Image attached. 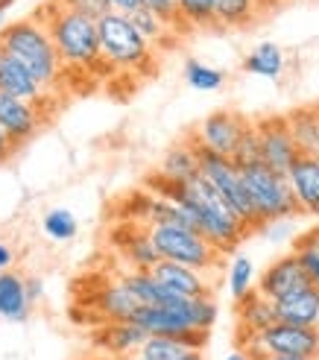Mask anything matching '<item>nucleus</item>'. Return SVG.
Listing matches in <instances>:
<instances>
[{
	"label": "nucleus",
	"mask_w": 319,
	"mask_h": 360,
	"mask_svg": "<svg viewBox=\"0 0 319 360\" xmlns=\"http://www.w3.org/2000/svg\"><path fill=\"white\" fill-rule=\"evenodd\" d=\"M147 191H152L155 196H164V200L185 202L197 214L200 235L214 246L220 255H235L237 243H243L252 235V231L246 229V223L228 208V202L211 188V182L202 173L190 176L188 182H170L162 173H155L147 179Z\"/></svg>",
	"instance_id": "1"
},
{
	"label": "nucleus",
	"mask_w": 319,
	"mask_h": 360,
	"mask_svg": "<svg viewBox=\"0 0 319 360\" xmlns=\"http://www.w3.org/2000/svg\"><path fill=\"white\" fill-rule=\"evenodd\" d=\"M47 24L50 39L56 44L62 65L65 68H77V70H94L103 65V53H100V32L97 21L85 18L74 9L62 6L59 0H50L47 6L35 12Z\"/></svg>",
	"instance_id": "2"
},
{
	"label": "nucleus",
	"mask_w": 319,
	"mask_h": 360,
	"mask_svg": "<svg viewBox=\"0 0 319 360\" xmlns=\"http://www.w3.org/2000/svg\"><path fill=\"white\" fill-rule=\"evenodd\" d=\"M0 47L21 62L47 91L62 79V70H65L62 56L50 39L47 24L35 12L24 18V21L6 24L4 32H0Z\"/></svg>",
	"instance_id": "3"
},
{
	"label": "nucleus",
	"mask_w": 319,
	"mask_h": 360,
	"mask_svg": "<svg viewBox=\"0 0 319 360\" xmlns=\"http://www.w3.org/2000/svg\"><path fill=\"white\" fill-rule=\"evenodd\" d=\"M240 170H243V185H246V193H249V200H252V208H255V217H258L261 229L267 223L302 217L287 176L270 170L263 161L261 165L240 167Z\"/></svg>",
	"instance_id": "4"
},
{
	"label": "nucleus",
	"mask_w": 319,
	"mask_h": 360,
	"mask_svg": "<svg viewBox=\"0 0 319 360\" xmlns=\"http://www.w3.org/2000/svg\"><path fill=\"white\" fill-rule=\"evenodd\" d=\"M103 65L115 70H144L152 59V44L135 30L129 15L112 12L97 21Z\"/></svg>",
	"instance_id": "5"
},
{
	"label": "nucleus",
	"mask_w": 319,
	"mask_h": 360,
	"mask_svg": "<svg viewBox=\"0 0 319 360\" xmlns=\"http://www.w3.org/2000/svg\"><path fill=\"white\" fill-rule=\"evenodd\" d=\"M150 238L158 249V255H162V261L185 264V266L202 269V273H211V276L217 273L220 261L226 258L200 235V231L185 229V226L155 223V226H150Z\"/></svg>",
	"instance_id": "6"
},
{
	"label": "nucleus",
	"mask_w": 319,
	"mask_h": 360,
	"mask_svg": "<svg viewBox=\"0 0 319 360\" xmlns=\"http://www.w3.org/2000/svg\"><path fill=\"white\" fill-rule=\"evenodd\" d=\"M200 150V173L211 182V188H214L223 200L228 202V208H232L237 217L246 223V229L252 231H261V223L255 217V208H252V200L249 193H246V185H243V170L235 165V158L228 155H220V153H211V150Z\"/></svg>",
	"instance_id": "7"
},
{
	"label": "nucleus",
	"mask_w": 319,
	"mask_h": 360,
	"mask_svg": "<svg viewBox=\"0 0 319 360\" xmlns=\"http://www.w3.org/2000/svg\"><path fill=\"white\" fill-rule=\"evenodd\" d=\"M237 346L252 352L258 360L263 357H308L319 360V328L290 326V322H275L267 331L240 337Z\"/></svg>",
	"instance_id": "8"
},
{
	"label": "nucleus",
	"mask_w": 319,
	"mask_h": 360,
	"mask_svg": "<svg viewBox=\"0 0 319 360\" xmlns=\"http://www.w3.org/2000/svg\"><path fill=\"white\" fill-rule=\"evenodd\" d=\"M249 123L252 120L243 117L240 112L220 109V112H211L208 117H202L200 126L188 138L202 150H211V153H220V155L232 158L240 138H243V132L249 129Z\"/></svg>",
	"instance_id": "9"
},
{
	"label": "nucleus",
	"mask_w": 319,
	"mask_h": 360,
	"mask_svg": "<svg viewBox=\"0 0 319 360\" xmlns=\"http://www.w3.org/2000/svg\"><path fill=\"white\" fill-rule=\"evenodd\" d=\"M258 135H261V161L267 165L270 170L287 176L290 167L296 165V158L302 155L296 147V141L290 135V126H287V115H267V117H258Z\"/></svg>",
	"instance_id": "10"
},
{
	"label": "nucleus",
	"mask_w": 319,
	"mask_h": 360,
	"mask_svg": "<svg viewBox=\"0 0 319 360\" xmlns=\"http://www.w3.org/2000/svg\"><path fill=\"white\" fill-rule=\"evenodd\" d=\"M313 284L305 273V266L302 261H299L296 252H287V255H281L275 258L267 269L261 273L258 278V293L261 296H267L270 302H278V299H285L296 290H302V287Z\"/></svg>",
	"instance_id": "11"
},
{
	"label": "nucleus",
	"mask_w": 319,
	"mask_h": 360,
	"mask_svg": "<svg viewBox=\"0 0 319 360\" xmlns=\"http://www.w3.org/2000/svg\"><path fill=\"white\" fill-rule=\"evenodd\" d=\"M150 273L158 284L167 287V290L173 296H179V299L214 296V278H211V273H202V269L173 264V261H158Z\"/></svg>",
	"instance_id": "12"
},
{
	"label": "nucleus",
	"mask_w": 319,
	"mask_h": 360,
	"mask_svg": "<svg viewBox=\"0 0 319 360\" xmlns=\"http://www.w3.org/2000/svg\"><path fill=\"white\" fill-rule=\"evenodd\" d=\"M41 120L44 117L39 112V105L24 103V100L0 91V126H4V132L9 135V141L15 147H24L27 141H32L35 132L41 129Z\"/></svg>",
	"instance_id": "13"
},
{
	"label": "nucleus",
	"mask_w": 319,
	"mask_h": 360,
	"mask_svg": "<svg viewBox=\"0 0 319 360\" xmlns=\"http://www.w3.org/2000/svg\"><path fill=\"white\" fill-rule=\"evenodd\" d=\"M302 217H319V155H299L287 173Z\"/></svg>",
	"instance_id": "14"
},
{
	"label": "nucleus",
	"mask_w": 319,
	"mask_h": 360,
	"mask_svg": "<svg viewBox=\"0 0 319 360\" xmlns=\"http://www.w3.org/2000/svg\"><path fill=\"white\" fill-rule=\"evenodd\" d=\"M0 91L9 94V97L24 100V103L39 105L44 100V94H47V88H41V82L35 79L21 62H18L15 56H9V53L0 47Z\"/></svg>",
	"instance_id": "15"
},
{
	"label": "nucleus",
	"mask_w": 319,
	"mask_h": 360,
	"mask_svg": "<svg viewBox=\"0 0 319 360\" xmlns=\"http://www.w3.org/2000/svg\"><path fill=\"white\" fill-rule=\"evenodd\" d=\"M278 322H290V326H305V328H319V287L308 284L302 290H296L285 299L273 302Z\"/></svg>",
	"instance_id": "16"
},
{
	"label": "nucleus",
	"mask_w": 319,
	"mask_h": 360,
	"mask_svg": "<svg viewBox=\"0 0 319 360\" xmlns=\"http://www.w3.org/2000/svg\"><path fill=\"white\" fill-rule=\"evenodd\" d=\"M117 246H120V255L129 261L132 269H152L162 255H158V249L150 238V229L147 226H138V223H126L117 229Z\"/></svg>",
	"instance_id": "17"
},
{
	"label": "nucleus",
	"mask_w": 319,
	"mask_h": 360,
	"mask_svg": "<svg viewBox=\"0 0 319 360\" xmlns=\"http://www.w3.org/2000/svg\"><path fill=\"white\" fill-rule=\"evenodd\" d=\"M235 314H237V331H240V337L261 334V331H267L270 326H275V322H278L275 304L267 296H261L258 290L246 293L240 302H235Z\"/></svg>",
	"instance_id": "18"
},
{
	"label": "nucleus",
	"mask_w": 319,
	"mask_h": 360,
	"mask_svg": "<svg viewBox=\"0 0 319 360\" xmlns=\"http://www.w3.org/2000/svg\"><path fill=\"white\" fill-rule=\"evenodd\" d=\"M147 340H150V334L141 328L138 322H105L97 343L115 357H132L144 349Z\"/></svg>",
	"instance_id": "19"
},
{
	"label": "nucleus",
	"mask_w": 319,
	"mask_h": 360,
	"mask_svg": "<svg viewBox=\"0 0 319 360\" xmlns=\"http://www.w3.org/2000/svg\"><path fill=\"white\" fill-rule=\"evenodd\" d=\"M97 308L105 316V322H132L141 302L132 296L129 287L123 284V278H117L97 293Z\"/></svg>",
	"instance_id": "20"
},
{
	"label": "nucleus",
	"mask_w": 319,
	"mask_h": 360,
	"mask_svg": "<svg viewBox=\"0 0 319 360\" xmlns=\"http://www.w3.org/2000/svg\"><path fill=\"white\" fill-rule=\"evenodd\" d=\"M32 302L27 296V278L12 273H0V319L6 322H24L30 316Z\"/></svg>",
	"instance_id": "21"
},
{
	"label": "nucleus",
	"mask_w": 319,
	"mask_h": 360,
	"mask_svg": "<svg viewBox=\"0 0 319 360\" xmlns=\"http://www.w3.org/2000/svg\"><path fill=\"white\" fill-rule=\"evenodd\" d=\"M158 173H162L164 179H170V182H188L190 176H197L200 173V150H197V143H193L190 138L173 143V147L164 153Z\"/></svg>",
	"instance_id": "22"
},
{
	"label": "nucleus",
	"mask_w": 319,
	"mask_h": 360,
	"mask_svg": "<svg viewBox=\"0 0 319 360\" xmlns=\"http://www.w3.org/2000/svg\"><path fill=\"white\" fill-rule=\"evenodd\" d=\"M287 126L299 153L319 155V105H299L287 112Z\"/></svg>",
	"instance_id": "23"
},
{
	"label": "nucleus",
	"mask_w": 319,
	"mask_h": 360,
	"mask_svg": "<svg viewBox=\"0 0 319 360\" xmlns=\"http://www.w3.org/2000/svg\"><path fill=\"white\" fill-rule=\"evenodd\" d=\"M243 70L261 79H278L285 70V50L273 41H261L249 56L243 59Z\"/></svg>",
	"instance_id": "24"
},
{
	"label": "nucleus",
	"mask_w": 319,
	"mask_h": 360,
	"mask_svg": "<svg viewBox=\"0 0 319 360\" xmlns=\"http://www.w3.org/2000/svg\"><path fill=\"white\" fill-rule=\"evenodd\" d=\"M267 0H217V27H249Z\"/></svg>",
	"instance_id": "25"
},
{
	"label": "nucleus",
	"mask_w": 319,
	"mask_h": 360,
	"mask_svg": "<svg viewBox=\"0 0 319 360\" xmlns=\"http://www.w3.org/2000/svg\"><path fill=\"white\" fill-rule=\"evenodd\" d=\"M190 352H197V349H190L188 343H182L176 337H150L144 349L132 354L129 360H185Z\"/></svg>",
	"instance_id": "26"
},
{
	"label": "nucleus",
	"mask_w": 319,
	"mask_h": 360,
	"mask_svg": "<svg viewBox=\"0 0 319 360\" xmlns=\"http://www.w3.org/2000/svg\"><path fill=\"white\" fill-rule=\"evenodd\" d=\"M185 30L217 27V0H176Z\"/></svg>",
	"instance_id": "27"
},
{
	"label": "nucleus",
	"mask_w": 319,
	"mask_h": 360,
	"mask_svg": "<svg viewBox=\"0 0 319 360\" xmlns=\"http://www.w3.org/2000/svg\"><path fill=\"white\" fill-rule=\"evenodd\" d=\"M255 284V264L246 255H235L232 264H228V293H232L235 302H240L246 293H252Z\"/></svg>",
	"instance_id": "28"
},
{
	"label": "nucleus",
	"mask_w": 319,
	"mask_h": 360,
	"mask_svg": "<svg viewBox=\"0 0 319 360\" xmlns=\"http://www.w3.org/2000/svg\"><path fill=\"white\" fill-rule=\"evenodd\" d=\"M129 21L135 24V30L144 35V39L152 44V47H162V44H167V35L173 32L162 18H158L155 12H150L147 6H141V9H135L132 15H129Z\"/></svg>",
	"instance_id": "29"
},
{
	"label": "nucleus",
	"mask_w": 319,
	"mask_h": 360,
	"mask_svg": "<svg viewBox=\"0 0 319 360\" xmlns=\"http://www.w3.org/2000/svg\"><path fill=\"white\" fill-rule=\"evenodd\" d=\"M223 70L211 68L200 59H188L185 62V82L190 88H197V91H217V88H223Z\"/></svg>",
	"instance_id": "30"
},
{
	"label": "nucleus",
	"mask_w": 319,
	"mask_h": 360,
	"mask_svg": "<svg viewBox=\"0 0 319 360\" xmlns=\"http://www.w3.org/2000/svg\"><path fill=\"white\" fill-rule=\"evenodd\" d=\"M41 229H44V235L53 238V240H70L79 231V223L74 217V211H67V208H50L44 217H41Z\"/></svg>",
	"instance_id": "31"
},
{
	"label": "nucleus",
	"mask_w": 319,
	"mask_h": 360,
	"mask_svg": "<svg viewBox=\"0 0 319 360\" xmlns=\"http://www.w3.org/2000/svg\"><path fill=\"white\" fill-rule=\"evenodd\" d=\"M293 252L302 261L308 278L313 281V287H319V229L313 231H305V235H299L296 243H293Z\"/></svg>",
	"instance_id": "32"
},
{
	"label": "nucleus",
	"mask_w": 319,
	"mask_h": 360,
	"mask_svg": "<svg viewBox=\"0 0 319 360\" xmlns=\"http://www.w3.org/2000/svg\"><path fill=\"white\" fill-rule=\"evenodd\" d=\"M235 165L237 167H249V165H261V135H258V126L255 120L249 123V129L243 132L237 150H235Z\"/></svg>",
	"instance_id": "33"
},
{
	"label": "nucleus",
	"mask_w": 319,
	"mask_h": 360,
	"mask_svg": "<svg viewBox=\"0 0 319 360\" xmlns=\"http://www.w3.org/2000/svg\"><path fill=\"white\" fill-rule=\"evenodd\" d=\"M150 12H155L162 21L173 30V32H179V30H185L182 27V18H179V4L176 0H141Z\"/></svg>",
	"instance_id": "34"
},
{
	"label": "nucleus",
	"mask_w": 319,
	"mask_h": 360,
	"mask_svg": "<svg viewBox=\"0 0 319 360\" xmlns=\"http://www.w3.org/2000/svg\"><path fill=\"white\" fill-rule=\"evenodd\" d=\"M59 4L67 6V9H74V12H79V15H85V18H91V21H103L105 15L115 12L109 6V0H59Z\"/></svg>",
	"instance_id": "35"
},
{
	"label": "nucleus",
	"mask_w": 319,
	"mask_h": 360,
	"mask_svg": "<svg viewBox=\"0 0 319 360\" xmlns=\"http://www.w3.org/2000/svg\"><path fill=\"white\" fill-rule=\"evenodd\" d=\"M27 296H30V302L35 304L41 296H44V278H39V276H27Z\"/></svg>",
	"instance_id": "36"
},
{
	"label": "nucleus",
	"mask_w": 319,
	"mask_h": 360,
	"mask_svg": "<svg viewBox=\"0 0 319 360\" xmlns=\"http://www.w3.org/2000/svg\"><path fill=\"white\" fill-rule=\"evenodd\" d=\"M15 153H18V147L9 141V135L4 132V126H0V165H4V161H9Z\"/></svg>",
	"instance_id": "37"
},
{
	"label": "nucleus",
	"mask_w": 319,
	"mask_h": 360,
	"mask_svg": "<svg viewBox=\"0 0 319 360\" xmlns=\"http://www.w3.org/2000/svg\"><path fill=\"white\" fill-rule=\"evenodd\" d=\"M109 6L115 12H120V15H132L135 9H141L144 4H141V0H109Z\"/></svg>",
	"instance_id": "38"
},
{
	"label": "nucleus",
	"mask_w": 319,
	"mask_h": 360,
	"mask_svg": "<svg viewBox=\"0 0 319 360\" xmlns=\"http://www.w3.org/2000/svg\"><path fill=\"white\" fill-rule=\"evenodd\" d=\"M12 261H15V255H12V249L0 240V273H6V269L12 266Z\"/></svg>",
	"instance_id": "39"
},
{
	"label": "nucleus",
	"mask_w": 319,
	"mask_h": 360,
	"mask_svg": "<svg viewBox=\"0 0 319 360\" xmlns=\"http://www.w3.org/2000/svg\"><path fill=\"white\" fill-rule=\"evenodd\" d=\"M226 360H258V357H255L252 352H246V349H240V346H237L232 354H226Z\"/></svg>",
	"instance_id": "40"
},
{
	"label": "nucleus",
	"mask_w": 319,
	"mask_h": 360,
	"mask_svg": "<svg viewBox=\"0 0 319 360\" xmlns=\"http://www.w3.org/2000/svg\"><path fill=\"white\" fill-rule=\"evenodd\" d=\"M263 360H308V357H263Z\"/></svg>",
	"instance_id": "41"
},
{
	"label": "nucleus",
	"mask_w": 319,
	"mask_h": 360,
	"mask_svg": "<svg viewBox=\"0 0 319 360\" xmlns=\"http://www.w3.org/2000/svg\"><path fill=\"white\" fill-rule=\"evenodd\" d=\"M185 360H202V352H190Z\"/></svg>",
	"instance_id": "42"
},
{
	"label": "nucleus",
	"mask_w": 319,
	"mask_h": 360,
	"mask_svg": "<svg viewBox=\"0 0 319 360\" xmlns=\"http://www.w3.org/2000/svg\"><path fill=\"white\" fill-rule=\"evenodd\" d=\"M4 27H6V12H0V32H4Z\"/></svg>",
	"instance_id": "43"
},
{
	"label": "nucleus",
	"mask_w": 319,
	"mask_h": 360,
	"mask_svg": "<svg viewBox=\"0 0 319 360\" xmlns=\"http://www.w3.org/2000/svg\"><path fill=\"white\" fill-rule=\"evenodd\" d=\"M9 9V4H0V12H6Z\"/></svg>",
	"instance_id": "44"
},
{
	"label": "nucleus",
	"mask_w": 319,
	"mask_h": 360,
	"mask_svg": "<svg viewBox=\"0 0 319 360\" xmlns=\"http://www.w3.org/2000/svg\"><path fill=\"white\" fill-rule=\"evenodd\" d=\"M0 4H9V6H12V0H0Z\"/></svg>",
	"instance_id": "45"
}]
</instances>
